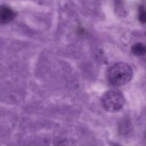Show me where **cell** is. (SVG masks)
I'll return each mask as SVG.
<instances>
[{
    "label": "cell",
    "instance_id": "1",
    "mask_svg": "<svg viewBox=\"0 0 146 146\" xmlns=\"http://www.w3.org/2000/svg\"><path fill=\"white\" fill-rule=\"evenodd\" d=\"M133 72L131 66L123 62L114 64L108 72L109 82L114 86H121L128 84L132 79Z\"/></svg>",
    "mask_w": 146,
    "mask_h": 146
},
{
    "label": "cell",
    "instance_id": "2",
    "mask_svg": "<svg viewBox=\"0 0 146 146\" xmlns=\"http://www.w3.org/2000/svg\"><path fill=\"white\" fill-rule=\"evenodd\" d=\"M101 104L106 111L115 113L119 111L125 104V98L122 93L116 90H110L103 96Z\"/></svg>",
    "mask_w": 146,
    "mask_h": 146
},
{
    "label": "cell",
    "instance_id": "3",
    "mask_svg": "<svg viewBox=\"0 0 146 146\" xmlns=\"http://www.w3.org/2000/svg\"><path fill=\"white\" fill-rule=\"evenodd\" d=\"M15 17L14 11L5 6L0 7V24H8L12 21Z\"/></svg>",
    "mask_w": 146,
    "mask_h": 146
},
{
    "label": "cell",
    "instance_id": "4",
    "mask_svg": "<svg viewBox=\"0 0 146 146\" xmlns=\"http://www.w3.org/2000/svg\"><path fill=\"white\" fill-rule=\"evenodd\" d=\"M131 51L134 55L141 56L146 53V46L143 43H135L131 47Z\"/></svg>",
    "mask_w": 146,
    "mask_h": 146
},
{
    "label": "cell",
    "instance_id": "5",
    "mask_svg": "<svg viewBox=\"0 0 146 146\" xmlns=\"http://www.w3.org/2000/svg\"><path fill=\"white\" fill-rule=\"evenodd\" d=\"M138 19L142 24L146 23V9L143 6H141L138 9Z\"/></svg>",
    "mask_w": 146,
    "mask_h": 146
}]
</instances>
